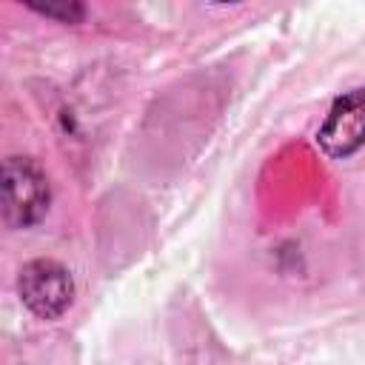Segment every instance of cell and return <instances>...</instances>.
I'll return each mask as SVG.
<instances>
[{"instance_id":"6da1fadb","label":"cell","mask_w":365,"mask_h":365,"mask_svg":"<svg viewBox=\"0 0 365 365\" xmlns=\"http://www.w3.org/2000/svg\"><path fill=\"white\" fill-rule=\"evenodd\" d=\"M0 191H3V222L11 231L34 228L51 202V185L46 171L31 160L11 154L0 168Z\"/></svg>"},{"instance_id":"7a4b0ae2","label":"cell","mask_w":365,"mask_h":365,"mask_svg":"<svg viewBox=\"0 0 365 365\" xmlns=\"http://www.w3.org/2000/svg\"><path fill=\"white\" fill-rule=\"evenodd\" d=\"M17 294L20 302L37 319H60L74 302V279L68 268L57 259L40 257L20 268L17 274Z\"/></svg>"},{"instance_id":"3957f363","label":"cell","mask_w":365,"mask_h":365,"mask_svg":"<svg viewBox=\"0 0 365 365\" xmlns=\"http://www.w3.org/2000/svg\"><path fill=\"white\" fill-rule=\"evenodd\" d=\"M317 145L331 160H348L365 145V86L339 94L317 128Z\"/></svg>"},{"instance_id":"277c9868","label":"cell","mask_w":365,"mask_h":365,"mask_svg":"<svg viewBox=\"0 0 365 365\" xmlns=\"http://www.w3.org/2000/svg\"><path fill=\"white\" fill-rule=\"evenodd\" d=\"M29 11L48 17V20H60V23H80L86 17V6L74 3V0H60V3H26Z\"/></svg>"}]
</instances>
